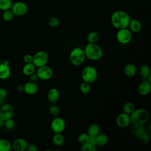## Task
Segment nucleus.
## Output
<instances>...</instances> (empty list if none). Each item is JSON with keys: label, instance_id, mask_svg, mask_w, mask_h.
I'll return each mask as SVG.
<instances>
[{"label": "nucleus", "instance_id": "obj_1", "mask_svg": "<svg viewBox=\"0 0 151 151\" xmlns=\"http://www.w3.org/2000/svg\"><path fill=\"white\" fill-rule=\"evenodd\" d=\"M130 17L129 14L124 11L117 10L114 11L110 18L112 26L117 29L127 28Z\"/></svg>", "mask_w": 151, "mask_h": 151}, {"label": "nucleus", "instance_id": "obj_2", "mask_svg": "<svg viewBox=\"0 0 151 151\" xmlns=\"http://www.w3.org/2000/svg\"><path fill=\"white\" fill-rule=\"evenodd\" d=\"M86 58L93 60H99L103 57V51L100 46L96 43H88L84 49Z\"/></svg>", "mask_w": 151, "mask_h": 151}, {"label": "nucleus", "instance_id": "obj_3", "mask_svg": "<svg viewBox=\"0 0 151 151\" xmlns=\"http://www.w3.org/2000/svg\"><path fill=\"white\" fill-rule=\"evenodd\" d=\"M131 123L133 124H145L149 120V114L148 111L143 108L135 109L130 114Z\"/></svg>", "mask_w": 151, "mask_h": 151}, {"label": "nucleus", "instance_id": "obj_4", "mask_svg": "<svg viewBox=\"0 0 151 151\" xmlns=\"http://www.w3.org/2000/svg\"><path fill=\"white\" fill-rule=\"evenodd\" d=\"M70 63L75 66L81 65L86 59L84 50L80 47H75L70 52L69 55Z\"/></svg>", "mask_w": 151, "mask_h": 151}, {"label": "nucleus", "instance_id": "obj_5", "mask_svg": "<svg viewBox=\"0 0 151 151\" xmlns=\"http://www.w3.org/2000/svg\"><path fill=\"white\" fill-rule=\"evenodd\" d=\"M97 71L94 67L87 65L85 67L81 72V78L83 81L91 84L94 82L97 78Z\"/></svg>", "mask_w": 151, "mask_h": 151}, {"label": "nucleus", "instance_id": "obj_6", "mask_svg": "<svg viewBox=\"0 0 151 151\" xmlns=\"http://www.w3.org/2000/svg\"><path fill=\"white\" fill-rule=\"evenodd\" d=\"M49 60V55L47 52L44 50L37 51L32 58L33 64L37 68L47 65Z\"/></svg>", "mask_w": 151, "mask_h": 151}, {"label": "nucleus", "instance_id": "obj_7", "mask_svg": "<svg viewBox=\"0 0 151 151\" xmlns=\"http://www.w3.org/2000/svg\"><path fill=\"white\" fill-rule=\"evenodd\" d=\"M116 35L117 41L123 45L129 44L132 39V32L127 28L117 29Z\"/></svg>", "mask_w": 151, "mask_h": 151}, {"label": "nucleus", "instance_id": "obj_8", "mask_svg": "<svg viewBox=\"0 0 151 151\" xmlns=\"http://www.w3.org/2000/svg\"><path fill=\"white\" fill-rule=\"evenodd\" d=\"M11 9L15 15L21 17L27 13L28 9L25 3L22 1H17L12 4Z\"/></svg>", "mask_w": 151, "mask_h": 151}, {"label": "nucleus", "instance_id": "obj_9", "mask_svg": "<svg viewBox=\"0 0 151 151\" xmlns=\"http://www.w3.org/2000/svg\"><path fill=\"white\" fill-rule=\"evenodd\" d=\"M50 127L54 133H62L65 129V122L63 118L56 116L51 121Z\"/></svg>", "mask_w": 151, "mask_h": 151}, {"label": "nucleus", "instance_id": "obj_10", "mask_svg": "<svg viewBox=\"0 0 151 151\" xmlns=\"http://www.w3.org/2000/svg\"><path fill=\"white\" fill-rule=\"evenodd\" d=\"M36 73L38 78L41 80H48L53 76L52 69L47 65L38 67Z\"/></svg>", "mask_w": 151, "mask_h": 151}, {"label": "nucleus", "instance_id": "obj_11", "mask_svg": "<svg viewBox=\"0 0 151 151\" xmlns=\"http://www.w3.org/2000/svg\"><path fill=\"white\" fill-rule=\"evenodd\" d=\"M116 123L120 128L124 129L127 127L131 123L130 114L124 112L119 114L116 119Z\"/></svg>", "mask_w": 151, "mask_h": 151}, {"label": "nucleus", "instance_id": "obj_12", "mask_svg": "<svg viewBox=\"0 0 151 151\" xmlns=\"http://www.w3.org/2000/svg\"><path fill=\"white\" fill-rule=\"evenodd\" d=\"M14 114V109L12 105L5 103L0 108V117L4 120L12 118Z\"/></svg>", "mask_w": 151, "mask_h": 151}, {"label": "nucleus", "instance_id": "obj_13", "mask_svg": "<svg viewBox=\"0 0 151 151\" xmlns=\"http://www.w3.org/2000/svg\"><path fill=\"white\" fill-rule=\"evenodd\" d=\"M11 71L9 66V62L5 60L0 64V79L6 80L11 76Z\"/></svg>", "mask_w": 151, "mask_h": 151}, {"label": "nucleus", "instance_id": "obj_14", "mask_svg": "<svg viewBox=\"0 0 151 151\" xmlns=\"http://www.w3.org/2000/svg\"><path fill=\"white\" fill-rule=\"evenodd\" d=\"M27 141L24 138H17L12 143V147L15 151H24L27 150Z\"/></svg>", "mask_w": 151, "mask_h": 151}, {"label": "nucleus", "instance_id": "obj_15", "mask_svg": "<svg viewBox=\"0 0 151 151\" xmlns=\"http://www.w3.org/2000/svg\"><path fill=\"white\" fill-rule=\"evenodd\" d=\"M151 91V82L147 80L143 81L138 87V92L140 95L146 96L148 95Z\"/></svg>", "mask_w": 151, "mask_h": 151}, {"label": "nucleus", "instance_id": "obj_16", "mask_svg": "<svg viewBox=\"0 0 151 151\" xmlns=\"http://www.w3.org/2000/svg\"><path fill=\"white\" fill-rule=\"evenodd\" d=\"M38 91V86L35 82L28 81L24 85V91L28 95L35 94Z\"/></svg>", "mask_w": 151, "mask_h": 151}, {"label": "nucleus", "instance_id": "obj_17", "mask_svg": "<svg viewBox=\"0 0 151 151\" xmlns=\"http://www.w3.org/2000/svg\"><path fill=\"white\" fill-rule=\"evenodd\" d=\"M47 97L48 101L51 103H56L60 98V91L56 88H51L47 92Z\"/></svg>", "mask_w": 151, "mask_h": 151}, {"label": "nucleus", "instance_id": "obj_18", "mask_svg": "<svg viewBox=\"0 0 151 151\" xmlns=\"http://www.w3.org/2000/svg\"><path fill=\"white\" fill-rule=\"evenodd\" d=\"M128 27L132 32H138L142 29V24L137 19H130Z\"/></svg>", "mask_w": 151, "mask_h": 151}, {"label": "nucleus", "instance_id": "obj_19", "mask_svg": "<svg viewBox=\"0 0 151 151\" xmlns=\"http://www.w3.org/2000/svg\"><path fill=\"white\" fill-rule=\"evenodd\" d=\"M137 73L136 66L132 63L126 64L124 67V73L127 77H133Z\"/></svg>", "mask_w": 151, "mask_h": 151}, {"label": "nucleus", "instance_id": "obj_20", "mask_svg": "<svg viewBox=\"0 0 151 151\" xmlns=\"http://www.w3.org/2000/svg\"><path fill=\"white\" fill-rule=\"evenodd\" d=\"M132 133L137 137L141 134L146 132V129L144 126V124H133L131 129Z\"/></svg>", "mask_w": 151, "mask_h": 151}, {"label": "nucleus", "instance_id": "obj_21", "mask_svg": "<svg viewBox=\"0 0 151 151\" xmlns=\"http://www.w3.org/2000/svg\"><path fill=\"white\" fill-rule=\"evenodd\" d=\"M96 146H105L109 142V137L105 133H99L96 136Z\"/></svg>", "mask_w": 151, "mask_h": 151}, {"label": "nucleus", "instance_id": "obj_22", "mask_svg": "<svg viewBox=\"0 0 151 151\" xmlns=\"http://www.w3.org/2000/svg\"><path fill=\"white\" fill-rule=\"evenodd\" d=\"M100 133V126L96 123L90 124L87 129V134L90 136L96 137Z\"/></svg>", "mask_w": 151, "mask_h": 151}, {"label": "nucleus", "instance_id": "obj_23", "mask_svg": "<svg viewBox=\"0 0 151 151\" xmlns=\"http://www.w3.org/2000/svg\"><path fill=\"white\" fill-rule=\"evenodd\" d=\"M36 67L32 63H25L22 69V73L24 75L27 76H29L32 73L35 71Z\"/></svg>", "mask_w": 151, "mask_h": 151}, {"label": "nucleus", "instance_id": "obj_24", "mask_svg": "<svg viewBox=\"0 0 151 151\" xmlns=\"http://www.w3.org/2000/svg\"><path fill=\"white\" fill-rule=\"evenodd\" d=\"M139 73L143 78L146 79L151 74L150 67L147 64L142 65L139 68Z\"/></svg>", "mask_w": 151, "mask_h": 151}, {"label": "nucleus", "instance_id": "obj_25", "mask_svg": "<svg viewBox=\"0 0 151 151\" xmlns=\"http://www.w3.org/2000/svg\"><path fill=\"white\" fill-rule=\"evenodd\" d=\"M53 143L57 146H61L64 142V137L61 133H54L52 139Z\"/></svg>", "mask_w": 151, "mask_h": 151}, {"label": "nucleus", "instance_id": "obj_26", "mask_svg": "<svg viewBox=\"0 0 151 151\" xmlns=\"http://www.w3.org/2000/svg\"><path fill=\"white\" fill-rule=\"evenodd\" d=\"M12 148L10 142L5 139H0V151H9Z\"/></svg>", "mask_w": 151, "mask_h": 151}, {"label": "nucleus", "instance_id": "obj_27", "mask_svg": "<svg viewBox=\"0 0 151 151\" xmlns=\"http://www.w3.org/2000/svg\"><path fill=\"white\" fill-rule=\"evenodd\" d=\"M99 34L96 31H91L90 32L87 37V42L88 43H96L99 40Z\"/></svg>", "mask_w": 151, "mask_h": 151}, {"label": "nucleus", "instance_id": "obj_28", "mask_svg": "<svg viewBox=\"0 0 151 151\" xmlns=\"http://www.w3.org/2000/svg\"><path fill=\"white\" fill-rule=\"evenodd\" d=\"M136 108L134 103L131 101L126 102L123 106V112L129 114H130Z\"/></svg>", "mask_w": 151, "mask_h": 151}, {"label": "nucleus", "instance_id": "obj_29", "mask_svg": "<svg viewBox=\"0 0 151 151\" xmlns=\"http://www.w3.org/2000/svg\"><path fill=\"white\" fill-rule=\"evenodd\" d=\"M12 4L11 0H0V10L4 11L10 9Z\"/></svg>", "mask_w": 151, "mask_h": 151}, {"label": "nucleus", "instance_id": "obj_30", "mask_svg": "<svg viewBox=\"0 0 151 151\" xmlns=\"http://www.w3.org/2000/svg\"><path fill=\"white\" fill-rule=\"evenodd\" d=\"M14 16H15V15L14 14L13 12L11 11V9L4 11L2 13V19L5 21H6V22H9V21H12L13 19Z\"/></svg>", "mask_w": 151, "mask_h": 151}, {"label": "nucleus", "instance_id": "obj_31", "mask_svg": "<svg viewBox=\"0 0 151 151\" xmlns=\"http://www.w3.org/2000/svg\"><path fill=\"white\" fill-rule=\"evenodd\" d=\"M80 90V91L83 93V94H87L90 92V90H91V87H90V84L85 82V81H83L79 87Z\"/></svg>", "mask_w": 151, "mask_h": 151}, {"label": "nucleus", "instance_id": "obj_32", "mask_svg": "<svg viewBox=\"0 0 151 151\" xmlns=\"http://www.w3.org/2000/svg\"><path fill=\"white\" fill-rule=\"evenodd\" d=\"M49 112L51 115H52L54 117L58 116L60 112V108L56 104H51L49 107Z\"/></svg>", "mask_w": 151, "mask_h": 151}, {"label": "nucleus", "instance_id": "obj_33", "mask_svg": "<svg viewBox=\"0 0 151 151\" xmlns=\"http://www.w3.org/2000/svg\"><path fill=\"white\" fill-rule=\"evenodd\" d=\"M4 126L8 130H12L15 126V122L12 118L6 119L4 120Z\"/></svg>", "mask_w": 151, "mask_h": 151}, {"label": "nucleus", "instance_id": "obj_34", "mask_svg": "<svg viewBox=\"0 0 151 151\" xmlns=\"http://www.w3.org/2000/svg\"><path fill=\"white\" fill-rule=\"evenodd\" d=\"M81 149L83 151H96V146H93L91 145L88 142L81 144Z\"/></svg>", "mask_w": 151, "mask_h": 151}, {"label": "nucleus", "instance_id": "obj_35", "mask_svg": "<svg viewBox=\"0 0 151 151\" xmlns=\"http://www.w3.org/2000/svg\"><path fill=\"white\" fill-rule=\"evenodd\" d=\"M48 24L50 27L55 28L58 26L60 24V21L58 18L55 17H52L48 19Z\"/></svg>", "mask_w": 151, "mask_h": 151}, {"label": "nucleus", "instance_id": "obj_36", "mask_svg": "<svg viewBox=\"0 0 151 151\" xmlns=\"http://www.w3.org/2000/svg\"><path fill=\"white\" fill-rule=\"evenodd\" d=\"M139 141L141 144L143 145H146L149 143V140H150V137L149 135L146 132L144 133L143 134H141L140 136L138 137Z\"/></svg>", "mask_w": 151, "mask_h": 151}, {"label": "nucleus", "instance_id": "obj_37", "mask_svg": "<svg viewBox=\"0 0 151 151\" xmlns=\"http://www.w3.org/2000/svg\"><path fill=\"white\" fill-rule=\"evenodd\" d=\"M88 137L89 135L87 134V133H81L78 136V141L81 144L87 142Z\"/></svg>", "mask_w": 151, "mask_h": 151}, {"label": "nucleus", "instance_id": "obj_38", "mask_svg": "<svg viewBox=\"0 0 151 151\" xmlns=\"http://www.w3.org/2000/svg\"><path fill=\"white\" fill-rule=\"evenodd\" d=\"M8 96L7 90L3 87H0V99L4 100Z\"/></svg>", "mask_w": 151, "mask_h": 151}, {"label": "nucleus", "instance_id": "obj_39", "mask_svg": "<svg viewBox=\"0 0 151 151\" xmlns=\"http://www.w3.org/2000/svg\"><path fill=\"white\" fill-rule=\"evenodd\" d=\"M33 56L31 54H26L23 57V60L25 63H31L32 62Z\"/></svg>", "mask_w": 151, "mask_h": 151}, {"label": "nucleus", "instance_id": "obj_40", "mask_svg": "<svg viewBox=\"0 0 151 151\" xmlns=\"http://www.w3.org/2000/svg\"><path fill=\"white\" fill-rule=\"evenodd\" d=\"M27 150L28 151H37L38 148H37V146L35 144L30 143V144H28Z\"/></svg>", "mask_w": 151, "mask_h": 151}, {"label": "nucleus", "instance_id": "obj_41", "mask_svg": "<svg viewBox=\"0 0 151 151\" xmlns=\"http://www.w3.org/2000/svg\"><path fill=\"white\" fill-rule=\"evenodd\" d=\"M29 80L32 82H36L39 79L38 75L35 71L34 73H32L31 75H29Z\"/></svg>", "mask_w": 151, "mask_h": 151}, {"label": "nucleus", "instance_id": "obj_42", "mask_svg": "<svg viewBox=\"0 0 151 151\" xmlns=\"http://www.w3.org/2000/svg\"><path fill=\"white\" fill-rule=\"evenodd\" d=\"M88 143H90L91 145L93 146H96V137L94 136H90L88 137L87 142Z\"/></svg>", "mask_w": 151, "mask_h": 151}, {"label": "nucleus", "instance_id": "obj_43", "mask_svg": "<svg viewBox=\"0 0 151 151\" xmlns=\"http://www.w3.org/2000/svg\"><path fill=\"white\" fill-rule=\"evenodd\" d=\"M17 91H19V92H21L22 91H24V86H22V84H18L17 87H16Z\"/></svg>", "mask_w": 151, "mask_h": 151}, {"label": "nucleus", "instance_id": "obj_44", "mask_svg": "<svg viewBox=\"0 0 151 151\" xmlns=\"http://www.w3.org/2000/svg\"><path fill=\"white\" fill-rule=\"evenodd\" d=\"M4 124V120L2 119L1 117H0V128L2 127Z\"/></svg>", "mask_w": 151, "mask_h": 151}, {"label": "nucleus", "instance_id": "obj_45", "mask_svg": "<svg viewBox=\"0 0 151 151\" xmlns=\"http://www.w3.org/2000/svg\"><path fill=\"white\" fill-rule=\"evenodd\" d=\"M4 104V100H2V99H0V108L1 107V106Z\"/></svg>", "mask_w": 151, "mask_h": 151}, {"label": "nucleus", "instance_id": "obj_46", "mask_svg": "<svg viewBox=\"0 0 151 151\" xmlns=\"http://www.w3.org/2000/svg\"><path fill=\"white\" fill-rule=\"evenodd\" d=\"M1 63H2V61H1V58H0V64H1Z\"/></svg>", "mask_w": 151, "mask_h": 151}, {"label": "nucleus", "instance_id": "obj_47", "mask_svg": "<svg viewBox=\"0 0 151 151\" xmlns=\"http://www.w3.org/2000/svg\"><path fill=\"white\" fill-rule=\"evenodd\" d=\"M37 1H42V0H37Z\"/></svg>", "mask_w": 151, "mask_h": 151}]
</instances>
